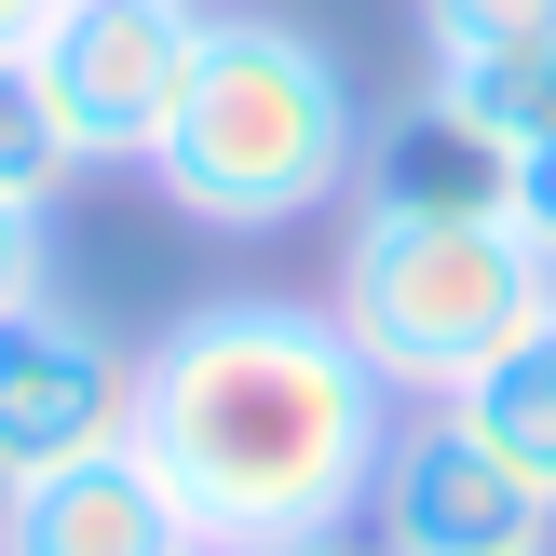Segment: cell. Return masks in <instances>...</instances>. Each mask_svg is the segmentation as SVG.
Wrapping results in <instances>:
<instances>
[{
    "label": "cell",
    "mask_w": 556,
    "mask_h": 556,
    "mask_svg": "<svg viewBox=\"0 0 556 556\" xmlns=\"http://www.w3.org/2000/svg\"><path fill=\"white\" fill-rule=\"evenodd\" d=\"M244 556H380L367 530H299V543H244Z\"/></svg>",
    "instance_id": "15"
},
{
    "label": "cell",
    "mask_w": 556,
    "mask_h": 556,
    "mask_svg": "<svg viewBox=\"0 0 556 556\" xmlns=\"http://www.w3.org/2000/svg\"><path fill=\"white\" fill-rule=\"evenodd\" d=\"M136 434V353L81 299H14L0 313V476H54Z\"/></svg>",
    "instance_id": "6"
},
{
    "label": "cell",
    "mask_w": 556,
    "mask_h": 556,
    "mask_svg": "<svg viewBox=\"0 0 556 556\" xmlns=\"http://www.w3.org/2000/svg\"><path fill=\"white\" fill-rule=\"evenodd\" d=\"M326 313H340V340L380 367L394 407H448L556 313V258L516 217H367L353 204L340 271H326Z\"/></svg>",
    "instance_id": "3"
},
{
    "label": "cell",
    "mask_w": 556,
    "mask_h": 556,
    "mask_svg": "<svg viewBox=\"0 0 556 556\" xmlns=\"http://www.w3.org/2000/svg\"><path fill=\"white\" fill-rule=\"evenodd\" d=\"M0 503H14V476H0Z\"/></svg>",
    "instance_id": "16"
},
{
    "label": "cell",
    "mask_w": 556,
    "mask_h": 556,
    "mask_svg": "<svg viewBox=\"0 0 556 556\" xmlns=\"http://www.w3.org/2000/svg\"><path fill=\"white\" fill-rule=\"evenodd\" d=\"M68 177H96V163L68 150V123H54V96L27 68H0V204H68Z\"/></svg>",
    "instance_id": "11"
},
{
    "label": "cell",
    "mask_w": 556,
    "mask_h": 556,
    "mask_svg": "<svg viewBox=\"0 0 556 556\" xmlns=\"http://www.w3.org/2000/svg\"><path fill=\"white\" fill-rule=\"evenodd\" d=\"M41 286H54V217L41 204H0V313L41 299Z\"/></svg>",
    "instance_id": "12"
},
{
    "label": "cell",
    "mask_w": 556,
    "mask_h": 556,
    "mask_svg": "<svg viewBox=\"0 0 556 556\" xmlns=\"http://www.w3.org/2000/svg\"><path fill=\"white\" fill-rule=\"evenodd\" d=\"M421 14V81H476L516 54H556V0H407Z\"/></svg>",
    "instance_id": "10"
},
{
    "label": "cell",
    "mask_w": 556,
    "mask_h": 556,
    "mask_svg": "<svg viewBox=\"0 0 556 556\" xmlns=\"http://www.w3.org/2000/svg\"><path fill=\"white\" fill-rule=\"evenodd\" d=\"M407 407L340 340L326 299H190L136 353V434L123 448L163 476L204 556L299 543V530H367L380 448Z\"/></svg>",
    "instance_id": "1"
},
{
    "label": "cell",
    "mask_w": 556,
    "mask_h": 556,
    "mask_svg": "<svg viewBox=\"0 0 556 556\" xmlns=\"http://www.w3.org/2000/svg\"><path fill=\"white\" fill-rule=\"evenodd\" d=\"M0 556H204V543L136 448H96V462H54V476H14Z\"/></svg>",
    "instance_id": "8"
},
{
    "label": "cell",
    "mask_w": 556,
    "mask_h": 556,
    "mask_svg": "<svg viewBox=\"0 0 556 556\" xmlns=\"http://www.w3.org/2000/svg\"><path fill=\"white\" fill-rule=\"evenodd\" d=\"M54 14H68V0H0V68H27V41H41Z\"/></svg>",
    "instance_id": "14"
},
{
    "label": "cell",
    "mask_w": 556,
    "mask_h": 556,
    "mask_svg": "<svg viewBox=\"0 0 556 556\" xmlns=\"http://www.w3.org/2000/svg\"><path fill=\"white\" fill-rule=\"evenodd\" d=\"M367 543L380 556H556V503L462 407H407L367 489Z\"/></svg>",
    "instance_id": "5"
},
{
    "label": "cell",
    "mask_w": 556,
    "mask_h": 556,
    "mask_svg": "<svg viewBox=\"0 0 556 556\" xmlns=\"http://www.w3.org/2000/svg\"><path fill=\"white\" fill-rule=\"evenodd\" d=\"M448 407H462V421H476V434H489V448H503V462H516V476H530V489H543V503H556V313H543V326H530V340H516V353H503V367H489V380H476V394H448Z\"/></svg>",
    "instance_id": "9"
},
{
    "label": "cell",
    "mask_w": 556,
    "mask_h": 556,
    "mask_svg": "<svg viewBox=\"0 0 556 556\" xmlns=\"http://www.w3.org/2000/svg\"><path fill=\"white\" fill-rule=\"evenodd\" d=\"M516 163H530V150H516L503 123H476L448 81H421L394 123H367L353 204H367V217H516Z\"/></svg>",
    "instance_id": "7"
},
{
    "label": "cell",
    "mask_w": 556,
    "mask_h": 556,
    "mask_svg": "<svg viewBox=\"0 0 556 556\" xmlns=\"http://www.w3.org/2000/svg\"><path fill=\"white\" fill-rule=\"evenodd\" d=\"M204 0H68L27 41V81L54 96L81 163H150V136L177 123L190 68H204Z\"/></svg>",
    "instance_id": "4"
},
{
    "label": "cell",
    "mask_w": 556,
    "mask_h": 556,
    "mask_svg": "<svg viewBox=\"0 0 556 556\" xmlns=\"http://www.w3.org/2000/svg\"><path fill=\"white\" fill-rule=\"evenodd\" d=\"M136 177H150L190 231H231V244L299 231V217H326L367 177V96H353V68L299 14L231 0V14L204 27V68H190L177 123L150 136Z\"/></svg>",
    "instance_id": "2"
},
{
    "label": "cell",
    "mask_w": 556,
    "mask_h": 556,
    "mask_svg": "<svg viewBox=\"0 0 556 556\" xmlns=\"http://www.w3.org/2000/svg\"><path fill=\"white\" fill-rule=\"evenodd\" d=\"M516 231H530L543 258H556V136H543L530 163H516Z\"/></svg>",
    "instance_id": "13"
}]
</instances>
